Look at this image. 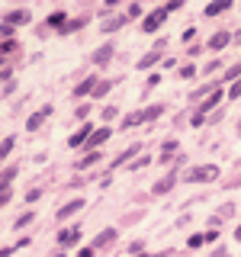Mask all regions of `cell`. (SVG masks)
<instances>
[{"label": "cell", "instance_id": "obj_1", "mask_svg": "<svg viewBox=\"0 0 241 257\" xmlns=\"http://www.w3.org/2000/svg\"><path fill=\"white\" fill-rule=\"evenodd\" d=\"M183 180H187V183H209V180H219V167H215V164L190 167V171L183 174Z\"/></svg>", "mask_w": 241, "mask_h": 257}, {"label": "cell", "instance_id": "obj_2", "mask_svg": "<svg viewBox=\"0 0 241 257\" xmlns=\"http://www.w3.org/2000/svg\"><path fill=\"white\" fill-rule=\"evenodd\" d=\"M167 20V10L161 7V10H151V13H145V20H142V32H158V26Z\"/></svg>", "mask_w": 241, "mask_h": 257}, {"label": "cell", "instance_id": "obj_3", "mask_svg": "<svg viewBox=\"0 0 241 257\" xmlns=\"http://www.w3.org/2000/svg\"><path fill=\"white\" fill-rule=\"evenodd\" d=\"M58 244H61V247L80 244V225H68V228H61V231H58Z\"/></svg>", "mask_w": 241, "mask_h": 257}, {"label": "cell", "instance_id": "obj_4", "mask_svg": "<svg viewBox=\"0 0 241 257\" xmlns=\"http://www.w3.org/2000/svg\"><path fill=\"white\" fill-rule=\"evenodd\" d=\"M90 122H84V125H80V132H74V135H71V139H68V145H71V148H80V145H87V139H90Z\"/></svg>", "mask_w": 241, "mask_h": 257}, {"label": "cell", "instance_id": "obj_5", "mask_svg": "<svg viewBox=\"0 0 241 257\" xmlns=\"http://www.w3.org/2000/svg\"><path fill=\"white\" fill-rule=\"evenodd\" d=\"M80 209H84V199H71V203H64V206H61L55 215H58V219L64 222V219H71L74 212H80Z\"/></svg>", "mask_w": 241, "mask_h": 257}, {"label": "cell", "instance_id": "obj_6", "mask_svg": "<svg viewBox=\"0 0 241 257\" xmlns=\"http://www.w3.org/2000/svg\"><path fill=\"white\" fill-rule=\"evenodd\" d=\"M109 135H112L109 128H96V132L90 135V139H87V148H90V151H96V148H100L103 142H109Z\"/></svg>", "mask_w": 241, "mask_h": 257}, {"label": "cell", "instance_id": "obj_7", "mask_svg": "<svg viewBox=\"0 0 241 257\" xmlns=\"http://www.w3.org/2000/svg\"><path fill=\"white\" fill-rule=\"evenodd\" d=\"M174 187H177V177H174V174H167L161 183H155V187H151V193H155V196H164V193H171Z\"/></svg>", "mask_w": 241, "mask_h": 257}, {"label": "cell", "instance_id": "obj_8", "mask_svg": "<svg viewBox=\"0 0 241 257\" xmlns=\"http://www.w3.org/2000/svg\"><path fill=\"white\" fill-rule=\"evenodd\" d=\"M161 48H164V39H158V45H155V48H151V52H148V55H145V58L139 61V68H142V71H145V68H151V64H155V61L161 58Z\"/></svg>", "mask_w": 241, "mask_h": 257}, {"label": "cell", "instance_id": "obj_9", "mask_svg": "<svg viewBox=\"0 0 241 257\" xmlns=\"http://www.w3.org/2000/svg\"><path fill=\"white\" fill-rule=\"evenodd\" d=\"M48 116H52V106H42V109L36 112V116H29V122H26V128H29V132H36V128L42 125V122H45Z\"/></svg>", "mask_w": 241, "mask_h": 257}, {"label": "cell", "instance_id": "obj_10", "mask_svg": "<svg viewBox=\"0 0 241 257\" xmlns=\"http://www.w3.org/2000/svg\"><path fill=\"white\" fill-rule=\"evenodd\" d=\"M109 244H116V228H103L93 241V247H109Z\"/></svg>", "mask_w": 241, "mask_h": 257}, {"label": "cell", "instance_id": "obj_11", "mask_svg": "<svg viewBox=\"0 0 241 257\" xmlns=\"http://www.w3.org/2000/svg\"><path fill=\"white\" fill-rule=\"evenodd\" d=\"M20 23H29V10H13L4 16V26H20Z\"/></svg>", "mask_w": 241, "mask_h": 257}, {"label": "cell", "instance_id": "obj_12", "mask_svg": "<svg viewBox=\"0 0 241 257\" xmlns=\"http://www.w3.org/2000/svg\"><path fill=\"white\" fill-rule=\"evenodd\" d=\"M96 84H100V77H84V80H80V84L74 87V96L80 100L84 93H93V87H96Z\"/></svg>", "mask_w": 241, "mask_h": 257}, {"label": "cell", "instance_id": "obj_13", "mask_svg": "<svg viewBox=\"0 0 241 257\" xmlns=\"http://www.w3.org/2000/svg\"><path fill=\"white\" fill-rule=\"evenodd\" d=\"M231 42V32H215L212 39H209V48H212V52H219V48H225Z\"/></svg>", "mask_w": 241, "mask_h": 257}, {"label": "cell", "instance_id": "obj_14", "mask_svg": "<svg viewBox=\"0 0 241 257\" xmlns=\"http://www.w3.org/2000/svg\"><path fill=\"white\" fill-rule=\"evenodd\" d=\"M225 10H231V0H219V4H206V16H219V13H225Z\"/></svg>", "mask_w": 241, "mask_h": 257}, {"label": "cell", "instance_id": "obj_15", "mask_svg": "<svg viewBox=\"0 0 241 257\" xmlns=\"http://www.w3.org/2000/svg\"><path fill=\"white\" fill-rule=\"evenodd\" d=\"M177 148H180L177 142H164V145H161V158H158V161H161V164H167V161L174 158V151H177Z\"/></svg>", "mask_w": 241, "mask_h": 257}, {"label": "cell", "instance_id": "obj_16", "mask_svg": "<svg viewBox=\"0 0 241 257\" xmlns=\"http://www.w3.org/2000/svg\"><path fill=\"white\" fill-rule=\"evenodd\" d=\"M109 58H112V45H103V48L93 52V64H106Z\"/></svg>", "mask_w": 241, "mask_h": 257}, {"label": "cell", "instance_id": "obj_17", "mask_svg": "<svg viewBox=\"0 0 241 257\" xmlns=\"http://www.w3.org/2000/svg\"><path fill=\"white\" fill-rule=\"evenodd\" d=\"M145 122V112H129V116H123V128H135Z\"/></svg>", "mask_w": 241, "mask_h": 257}, {"label": "cell", "instance_id": "obj_18", "mask_svg": "<svg viewBox=\"0 0 241 257\" xmlns=\"http://www.w3.org/2000/svg\"><path fill=\"white\" fill-rule=\"evenodd\" d=\"M64 23H68V16H64V13L58 10V13H52V16H48V20H45V26H52V29H61Z\"/></svg>", "mask_w": 241, "mask_h": 257}, {"label": "cell", "instance_id": "obj_19", "mask_svg": "<svg viewBox=\"0 0 241 257\" xmlns=\"http://www.w3.org/2000/svg\"><path fill=\"white\" fill-rule=\"evenodd\" d=\"M84 23H87V20H84V16H80V20H68V23H64V26H61L58 32H61V36H68V32H77L80 26H84Z\"/></svg>", "mask_w": 241, "mask_h": 257}, {"label": "cell", "instance_id": "obj_20", "mask_svg": "<svg viewBox=\"0 0 241 257\" xmlns=\"http://www.w3.org/2000/svg\"><path fill=\"white\" fill-rule=\"evenodd\" d=\"M13 52H20V42H16V39H7V42L0 45V58H4V55H13Z\"/></svg>", "mask_w": 241, "mask_h": 257}, {"label": "cell", "instance_id": "obj_21", "mask_svg": "<svg viewBox=\"0 0 241 257\" xmlns=\"http://www.w3.org/2000/svg\"><path fill=\"white\" fill-rule=\"evenodd\" d=\"M13 177H16V167H7V171L0 174V193H4L7 187H10V180H13Z\"/></svg>", "mask_w": 241, "mask_h": 257}, {"label": "cell", "instance_id": "obj_22", "mask_svg": "<svg viewBox=\"0 0 241 257\" xmlns=\"http://www.w3.org/2000/svg\"><path fill=\"white\" fill-rule=\"evenodd\" d=\"M219 100H222V90H212V93H209V100L203 103V109H199V112H209V109H212Z\"/></svg>", "mask_w": 241, "mask_h": 257}, {"label": "cell", "instance_id": "obj_23", "mask_svg": "<svg viewBox=\"0 0 241 257\" xmlns=\"http://www.w3.org/2000/svg\"><path fill=\"white\" fill-rule=\"evenodd\" d=\"M123 26V16H112V20H103V32H116Z\"/></svg>", "mask_w": 241, "mask_h": 257}, {"label": "cell", "instance_id": "obj_24", "mask_svg": "<svg viewBox=\"0 0 241 257\" xmlns=\"http://www.w3.org/2000/svg\"><path fill=\"white\" fill-rule=\"evenodd\" d=\"M132 155H139V145H132V148H126V151H123V155H119L116 161H112V164H116V167H119V164H126V161H129V158H132Z\"/></svg>", "mask_w": 241, "mask_h": 257}, {"label": "cell", "instance_id": "obj_25", "mask_svg": "<svg viewBox=\"0 0 241 257\" xmlns=\"http://www.w3.org/2000/svg\"><path fill=\"white\" fill-rule=\"evenodd\" d=\"M32 219H36V212H23L20 219L13 222V228H26V225H32Z\"/></svg>", "mask_w": 241, "mask_h": 257}, {"label": "cell", "instance_id": "obj_26", "mask_svg": "<svg viewBox=\"0 0 241 257\" xmlns=\"http://www.w3.org/2000/svg\"><path fill=\"white\" fill-rule=\"evenodd\" d=\"M96 161H100V151H90V155H87L84 161H80V171H87V167H93Z\"/></svg>", "mask_w": 241, "mask_h": 257}, {"label": "cell", "instance_id": "obj_27", "mask_svg": "<svg viewBox=\"0 0 241 257\" xmlns=\"http://www.w3.org/2000/svg\"><path fill=\"white\" fill-rule=\"evenodd\" d=\"M13 145H16L13 139H4V142H0V161H4V158H7V155L13 151Z\"/></svg>", "mask_w": 241, "mask_h": 257}, {"label": "cell", "instance_id": "obj_28", "mask_svg": "<svg viewBox=\"0 0 241 257\" xmlns=\"http://www.w3.org/2000/svg\"><path fill=\"white\" fill-rule=\"evenodd\" d=\"M109 87H112L109 80H100V84L93 87V96H103V93H109Z\"/></svg>", "mask_w": 241, "mask_h": 257}, {"label": "cell", "instance_id": "obj_29", "mask_svg": "<svg viewBox=\"0 0 241 257\" xmlns=\"http://www.w3.org/2000/svg\"><path fill=\"white\" fill-rule=\"evenodd\" d=\"M235 77H241V64H235V68L225 71V80H231V84H235Z\"/></svg>", "mask_w": 241, "mask_h": 257}, {"label": "cell", "instance_id": "obj_30", "mask_svg": "<svg viewBox=\"0 0 241 257\" xmlns=\"http://www.w3.org/2000/svg\"><path fill=\"white\" fill-rule=\"evenodd\" d=\"M142 112H145V119H158L164 109H161V106H148V109H142Z\"/></svg>", "mask_w": 241, "mask_h": 257}, {"label": "cell", "instance_id": "obj_31", "mask_svg": "<svg viewBox=\"0 0 241 257\" xmlns=\"http://www.w3.org/2000/svg\"><path fill=\"white\" fill-rule=\"evenodd\" d=\"M228 96H231V100H235V96H241V77L235 80V84H231L228 87Z\"/></svg>", "mask_w": 241, "mask_h": 257}, {"label": "cell", "instance_id": "obj_32", "mask_svg": "<svg viewBox=\"0 0 241 257\" xmlns=\"http://www.w3.org/2000/svg\"><path fill=\"white\" fill-rule=\"evenodd\" d=\"M126 16H129V20H139V16H142V7H139V4H132V7H129V13H126Z\"/></svg>", "mask_w": 241, "mask_h": 257}, {"label": "cell", "instance_id": "obj_33", "mask_svg": "<svg viewBox=\"0 0 241 257\" xmlns=\"http://www.w3.org/2000/svg\"><path fill=\"white\" fill-rule=\"evenodd\" d=\"M87 112H90V106H87V103H80V106L74 109V116H77V119H87Z\"/></svg>", "mask_w": 241, "mask_h": 257}, {"label": "cell", "instance_id": "obj_34", "mask_svg": "<svg viewBox=\"0 0 241 257\" xmlns=\"http://www.w3.org/2000/svg\"><path fill=\"white\" fill-rule=\"evenodd\" d=\"M203 241H206V235H193V238L187 241V244H190V247H199V244H203Z\"/></svg>", "mask_w": 241, "mask_h": 257}, {"label": "cell", "instance_id": "obj_35", "mask_svg": "<svg viewBox=\"0 0 241 257\" xmlns=\"http://www.w3.org/2000/svg\"><path fill=\"white\" fill-rule=\"evenodd\" d=\"M180 7H183V0H171V4H167L164 10H167V13H174V10H180Z\"/></svg>", "mask_w": 241, "mask_h": 257}, {"label": "cell", "instance_id": "obj_36", "mask_svg": "<svg viewBox=\"0 0 241 257\" xmlns=\"http://www.w3.org/2000/svg\"><path fill=\"white\" fill-rule=\"evenodd\" d=\"M106 119H116V109H112V106L103 109V122H106Z\"/></svg>", "mask_w": 241, "mask_h": 257}, {"label": "cell", "instance_id": "obj_37", "mask_svg": "<svg viewBox=\"0 0 241 257\" xmlns=\"http://www.w3.org/2000/svg\"><path fill=\"white\" fill-rule=\"evenodd\" d=\"M193 74H196V68H193V64H187V68L180 71V77H193Z\"/></svg>", "mask_w": 241, "mask_h": 257}, {"label": "cell", "instance_id": "obj_38", "mask_svg": "<svg viewBox=\"0 0 241 257\" xmlns=\"http://www.w3.org/2000/svg\"><path fill=\"white\" fill-rule=\"evenodd\" d=\"M7 203H10V190H4V193H0V209H4Z\"/></svg>", "mask_w": 241, "mask_h": 257}, {"label": "cell", "instance_id": "obj_39", "mask_svg": "<svg viewBox=\"0 0 241 257\" xmlns=\"http://www.w3.org/2000/svg\"><path fill=\"white\" fill-rule=\"evenodd\" d=\"M77 257H93V247H80V251H77Z\"/></svg>", "mask_w": 241, "mask_h": 257}, {"label": "cell", "instance_id": "obj_40", "mask_svg": "<svg viewBox=\"0 0 241 257\" xmlns=\"http://www.w3.org/2000/svg\"><path fill=\"white\" fill-rule=\"evenodd\" d=\"M0 36H13V26H4V23H0Z\"/></svg>", "mask_w": 241, "mask_h": 257}, {"label": "cell", "instance_id": "obj_41", "mask_svg": "<svg viewBox=\"0 0 241 257\" xmlns=\"http://www.w3.org/2000/svg\"><path fill=\"white\" fill-rule=\"evenodd\" d=\"M7 77H13V71H7V68H4V71H0V84H4Z\"/></svg>", "mask_w": 241, "mask_h": 257}, {"label": "cell", "instance_id": "obj_42", "mask_svg": "<svg viewBox=\"0 0 241 257\" xmlns=\"http://www.w3.org/2000/svg\"><path fill=\"white\" fill-rule=\"evenodd\" d=\"M13 251H16V247H0V257H10Z\"/></svg>", "mask_w": 241, "mask_h": 257}, {"label": "cell", "instance_id": "obj_43", "mask_svg": "<svg viewBox=\"0 0 241 257\" xmlns=\"http://www.w3.org/2000/svg\"><path fill=\"white\" fill-rule=\"evenodd\" d=\"M235 241H241V225H238V228H235Z\"/></svg>", "mask_w": 241, "mask_h": 257}, {"label": "cell", "instance_id": "obj_44", "mask_svg": "<svg viewBox=\"0 0 241 257\" xmlns=\"http://www.w3.org/2000/svg\"><path fill=\"white\" fill-rule=\"evenodd\" d=\"M235 42H241V32H235Z\"/></svg>", "mask_w": 241, "mask_h": 257}, {"label": "cell", "instance_id": "obj_45", "mask_svg": "<svg viewBox=\"0 0 241 257\" xmlns=\"http://www.w3.org/2000/svg\"><path fill=\"white\" fill-rule=\"evenodd\" d=\"M139 257H158V254H139Z\"/></svg>", "mask_w": 241, "mask_h": 257}, {"label": "cell", "instance_id": "obj_46", "mask_svg": "<svg viewBox=\"0 0 241 257\" xmlns=\"http://www.w3.org/2000/svg\"><path fill=\"white\" fill-rule=\"evenodd\" d=\"M52 257H64V254H52Z\"/></svg>", "mask_w": 241, "mask_h": 257}, {"label": "cell", "instance_id": "obj_47", "mask_svg": "<svg viewBox=\"0 0 241 257\" xmlns=\"http://www.w3.org/2000/svg\"><path fill=\"white\" fill-rule=\"evenodd\" d=\"M0 61H4V58H0Z\"/></svg>", "mask_w": 241, "mask_h": 257}]
</instances>
